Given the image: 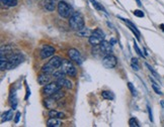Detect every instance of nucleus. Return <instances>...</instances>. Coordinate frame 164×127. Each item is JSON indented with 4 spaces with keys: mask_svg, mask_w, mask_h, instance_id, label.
<instances>
[{
    "mask_svg": "<svg viewBox=\"0 0 164 127\" xmlns=\"http://www.w3.org/2000/svg\"><path fill=\"white\" fill-rule=\"evenodd\" d=\"M69 25L73 30H80L83 27L85 26L84 23V17L81 13L79 12H74L71 16H70V19H69Z\"/></svg>",
    "mask_w": 164,
    "mask_h": 127,
    "instance_id": "obj_1",
    "label": "nucleus"
},
{
    "mask_svg": "<svg viewBox=\"0 0 164 127\" xmlns=\"http://www.w3.org/2000/svg\"><path fill=\"white\" fill-rule=\"evenodd\" d=\"M104 40V34L103 31L100 29H95L94 31H92L91 36H89V43L91 45L97 47Z\"/></svg>",
    "mask_w": 164,
    "mask_h": 127,
    "instance_id": "obj_2",
    "label": "nucleus"
},
{
    "mask_svg": "<svg viewBox=\"0 0 164 127\" xmlns=\"http://www.w3.org/2000/svg\"><path fill=\"white\" fill-rule=\"evenodd\" d=\"M57 9L58 13L60 14L62 17H70L73 14L72 8L65 1H59L57 4Z\"/></svg>",
    "mask_w": 164,
    "mask_h": 127,
    "instance_id": "obj_3",
    "label": "nucleus"
},
{
    "mask_svg": "<svg viewBox=\"0 0 164 127\" xmlns=\"http://www.w3.org/2000/svg\"><path fill=\"white\" fill-rule=\"evenodd\" d=\"M61 69H62L67 75H69V76H71V77H75L76 73H77V72H76L75 66H74L73 64L68 60H63Z\"/></svg>",
    "mask_w": 164,
    "mask_h": 127,
    "instance_id": "obj_4",
    "label": "nucleus"
},
{
    "mask_svg": "<svg viewBox=\"0 0 164 127\" xmlns=\"http://www.w3.org/2000/svg\"><path fill=\"white\" fill-rule=\"evenodd\" d=\"M61 89V86L58 84L57 82L56 83H49L47 84L46 86L43 89V93L47 96H52L53 94H55L56 92H58L59 90Z\"/></svg>",
    "mask_w": 164,
    "mask_h": 127,
    "instance_id": "obj_5",
    "label": "nucleus"
},
{
    "mask_svg": "<svg viewBox=\"0 0 164 127\" xmlns=\"http://www.w3.org/2000/svg\"><path fill=\"white\" fill-rule=\"evenodd\" d=\"M117 64H118V60L111 54L104 56V58L102 59V65L107 69H113L117 66Z\"/></svg>",
    "mask_w": 164,
    "mask_h": 127,
    "instance_id": "obj_6",
    "label": "nucleus"
},
{
    "mask_svg": "<svg viewBox=\"0 0 164 127\" xmlns=\"http://www.w3.org/2000/svg\"><path fill=\"white\" fill-rule=\"evenodd\" d=\"M68 56L69 58H70V60L75 62L78 65H80V64L83 63V57L81 56V54H80V51H78V49H70L68 51Z\"/></svg>",
    "mask_w": 164,
    "mask_h": 127,
    "instance_id": "obj_7",
    "label": "nucleus"
},
{
    "mask_svg": "<svg viewBox=\"0 0 164 127\" xmlns=\"http://www.w3.org/2000/svg\"><path fill=\"white\" fill-rule=\"evenodd\" d=\"M8 65H7V69H12V68L16 67L17 65H19L22 62V57L20 55H11L10 57H8Z\"/></svg>",
    "mask_w": 164,
    "mask_h": 127,
    "instance_id": "obj_8",
    "label": "nucleus"
},
{
    "mask_svg": "<svg viewBox=\"0 0 164 127\" xmlns=\"http://www.w3.org/2000/svg\"><path fill=\"white\" fill-rule=\"evenodd\" d=\"M54 53H55V49L51 45H45L44 47L41 51V58L43 60L48 58H51V57L54 56Z\"/></svg>",
    "mask_w": 164,
    "mask_h": 127,
    "instance_id": "obj_9",
    "label": "nucleus"
},
{
    "mask_svg": "<svg viewBox=\"0 0 164 127\" xmlns=\"http://www.w3.org/2000/svg\"><path fill=\"white\" fill-rule=\"evenodd\" d=\"M99 51H100V54L104 55V56L111 54V51H113V49H111V43L109 41L103 40L99 45Z\"/></svg>",
    "mask_w": 164,
    "mask_h": 127,
    "instance_id": "obj_10",
    "label": "nucleus"
},
{
    "mask_svg": "<svg viewBox=\"0 0 164 127\" xmlns=\"http://www.w3.org/2000/svg\"><path fill=\"white\" fill-rule=\"evenodd\" d=\"M62 63H63V59H61L60 57H58V56L52 57V59L49 61V64L54 69H59V68H61Z\"/></svg>",
    "mask_w": 164,
    "mask_h": 127,
    "instance_id": "obj_11",
    "label": "nucleus"
},
{
    "mask_svg": "<svg viewBox=\"0 0 164 127\" xmlns=\"http://www.w3.org/2000/svg\"><path fill=\"white\" fill-rule=\"evenodd\" d=\"M50 81H51V76L50 74H47V73H43L41 75H39L38 77V82L40 85H46V84H49Z\"/></svg>",
    "mask_w": 164,
    "mask_h": 127,
    "instance_id": "obj_12",
    "label": "nucleus"
},
{
    "mask_svg": "<svg viewBox=\"0 0 164 127\" xmlns=\"http://www.w3.org/2000/svg\"><path fill=\"white\" fill-rule=\"evenodd\" d=\"M57 4V0H45L44 6L48 11H54Z\"/></svg>",
    "mask_w": 164,
    "mask_h": 127,
    "instance_id": "obj_13",
    "label": "nucleus"
},
{
    "mask_svg": "<svg viewBox=\"0 0 164 127\" xmlns=\"http://www.w3.org/2000/svg\"><path fill=\"white\" fill-rule=\"evenodd\" d=\"M120 18L123 20V21H125V22H126L127 24L129 25V28L131 29V30L133 31L134 34H136V36H137L138 39H140V31L138 30V28H137V27H136V25H134V24H133V22H131V21H129L128 19H125V18H122V17H120Z\"/></svg>",
    "mask_w": 164,
    "mask_h": 127,
    "instance_id": "obj_14",
    "label": "nucleus"
},
{
    "mask_svg": "<svg viewBox=\"0 0 164 127\" xmlns=\"http://www.w3.org/2000/svg\"><path fill=\"white\" fill-rule=\"evenodd\" d=\"M61 125H62V122L55 117H50L49 120L47 121V126L48 127H59Z\"/></svg>",
    "mask_w": 164,
    "mask_h": 127,
    "instance_id": "obj_15",
    "label": "nucleus"
},
{
    "mask_svg": "<svg viewBox=\"0 0 164 127\" xmlns=\"http://www.w3.org/2000/svg\"><path fill=\"white\" fill-rule=\"evenodd\" d=\"M57 83L60 85L61 87H65V88H67V89H71V88H72V83L70 82L69 80H66L65 78L58 79Z\"/></svg>",
    "mask_w": 164,
    "mask_h": 127,
    "instance_id": "obj_16",
    "label": "nucleus"
},
{
    "mask_svg": "<svg viewBox=\"0 0 164 127\" xmlns=\"http://www.w3.org/2000/svg\"><path fill=\"white\" fill-rule=\"evenodd\" d=\"M91 34H92V31L90 30L89 28H86V27H83L82 29H80V30L77 31V34L79 36H82V38H89V36H91Z\"/></svg>",
    "mask_w": 164,
    "mask_h": 127,
    "instance_id": "obj_17",
    "label": "nucleus"
},
{
    "mask_svg": "<svg viewBox=\"0 0 164 127\" xmlns=\"http://www.w3.org/2000/svg\"><path fill=\"white\" fill-rule=\"evenodd\" d=\"M49 116L50 117H55V118H64L65 114L61 113V112H58L57 110L53 109V110H50L49 111Z\"/></svg>",
    "mask_w": 164,
    "mask_h": 127,
    "instance_id": "obj_18",
    "label": "nucleus"
},
{
    "mask_svg": "<svg viewBox=\"0 0 164 127\" xmlns=\"http://www.w3.org/2000/svg\"><path fill=\"white\" fill-rule=\"evenodd\" d=\"M56 101H57L56 99H54L53 97L49 96V98L45 100V104H46V107H47V108H49V109H51V108H54V105H55Z\"/></svg>",
    "mask_w": 164,
    "mask_h": 127,
    "instance_id": "obj_19",
    "label": "nucleus"
},
{
    "mask_svg": "<svg viewBox=\"0 0 164 127\" xmlns=\"http://www.w3.org/2000/svg\"><path fill=\"white\" fill-rule=\"evenodd\" d=\"M11 118H12V111H11V110H8V111H6L5 113L2 114V116H1V122L8 121V120H10Z\"/></svg>",
    "mask_w": 164,
    "mask_h": 127,
    "instance_id": "obj_20",
    "label": "nucleus"
},
{
    "mask_svg": "<svg viewBox=\"0 0 164 127\" xmlns=\"http://www.w3.org/2000/svg\"><path fill=\"white\" fill-rule=\"evenodd\" d=\"M56 69H54L53 67H52L51 65H50L49 63L48 64H46V65L44 66V67L42 68V72L43 73H47V74H52L54 73V71H55Z\"/></svg>",
    "mask_w": 164,
    "mask_h": 127,
    "instance_id": "obj_21",
    "label": "nucleus"
},
{
    "mask_svg": "<svg viewBox=\"0 0 164 127\" xmlns=\"http://www.w3.org/2000/svg\"><path fill=\"white\" fill-rule=\"evenodd\" d=\"M101 96H102V98L107 99V100H113V98H115L113 94L111 93V91H102Z\"/></svg>",
    "mask_w": 164,
    "mask_h": 127,
    "instance_id": "obj_22",
    "label": "nucleus"
},
{
    "mask_svg": "<svg viewBox=\"0 0 164 127\" xmlns=\"http://www.w3.org/2000/svg\"><path fill=\"white\" fill-rule=\"evenodd\" d=\"M65 75H66V73H65L64 71H63L62 69L59 70V71H56L53 73V76L54 78H56L58 80V79H61V78H65Z\"/></svg>",
    "mask_w": 164,
    "mask_h": 127,
    "instance_id": "obj_23",
    "label": "nucleus"
},
{
    "mask_svg": "<svg viewBox=\"0 0 164 127\" xmlns=\"http://www.w3.org/2000/svg\"><path fill=\"white\" fill-rule=\"evenodd\" d=\"M2 3L6 6L9 7H12V6H15L17 4V0H1Z\"/></svg>",
    "mask_w": 164,
    "mask_h": 127,
    "instance_id": "obj_24",
    "label": "nucleus"
},
{
    "mask_svg": "<svg viewBox=\"0 0 164 127\" xmlns=\"http://www.w3.org/2000/svg\"><path fill=\"white\" fill-rule=\"evenodd\" d=\"M131 66L135 71H139V64H138V59L137 58H133L131 62Z\"/></svg>",
    "mask_w": 164,
    "mask_h": 127,
    "instance_id": "obj_25",
    "label": "nucleus"
},
{
    "mask_svg": "<svg viewBox=\"0 0 164 127\" xmlns=\"http://www.w3.org/2000/svg\"><path fill=\"white\" fill-rule=\"evenodd\" d=\"M90 1H91V3H92V5H93V6L95 7V8L97 9V10H101V11L107 12V11H105V9H104L103 7H102L101 5L99 4V3H98V2H96L95 0H90Z\"/></svg>",
    "mask_w": 164,
    "mask_h": 127,
    "instance_id": "obj_26",
    "label": "nucleus"
},
{
    "mask_svg": "<svg viewBox=\"0 0 164 127\" xmlns=\"http://www.w3.org/2000/svg\"><path fill=\"white\" fill-rule=\"evenodd\" d=\"M63 96H64V93H63V92H61L60 90H59V91L56 92L55 94H53V95H52L51 97H53V98L56 99V100H59V99L62 98Z\"/></svg>",
    "mask_w": 164,
    "mask_h": 127,
    "instance_id": "obj_27",
    "label": "nucleus"
},
{
    "mask_svg": "<svg viewBox=\"0 0 164 127\" xmlns=\"http://www.w3.org/2000/svg\"><path fill=\"white\" fill-rule=\"evenodd\" d=\"M129 125L131 127H139V124H138L137 120L135 118H131L129 120Z\"/></svg>",
    "mask_w": 164,
    "mask_h": 127,
    "instance_id": "obj_28",
    "label": "nucleus"
},
{
    "mask_svg": "<svg viewBox=\"0 0 164 127\" xmlns=\"http://www.w3.org/2000/svg\"><path fill=\"white\" fill-rule=\"evenodd\" d=\"M134 15L137 16V17H144L145 14H144V12H143L142 10H139V9H137V10H135V11H134Z\"/></svg>",
    "mask_w": 164,
    "mask_h": 127,
    "instance_id": "obj_29",
    "label": "nucleus"
},
{
    "mask_svg": "<svg viewBox=\"0 0 164 127\" xmlns=\"http://www.w3.org/2000/svg\"><path fill=\"white\" fill-rule=\"evenodd\" d=\"M134 47H135L136 51H137V54L139 55L140 57H144V56H143V54H142V51H141V49H140L139 47H138L137 42H135V43H134Z\"/></svg>",
    "mask_w": 164,
    "mask_h": 127,
    "instance_id": "obj_30",
    "label": "nucleus"
},
{
    "mask_svg": "<svg viewBox=\"0 0 164 127\" xmlns=\"http://www.w3.org/2000/svg\"><path fill=\"white\" fill-rule=\"evenodd\" d=\"M128 86H129V89L131 90L132 95H133V96H136V90H135V88H134L133 85H132V83H128Z\"/></svg>",
    "mask_w": 164,
    "mask_h": 127,
    "instance_id": "obj_31",
    "label": "nucleus"
},
{
    "mask_svg": "<svg viewBox=\"0 0 164 127\" xmlns=\"http://www.w3.org/2000/svg\"><path fill=\"white\" fill-rule=\"evenodd\" d=\"M146 67H148V69H149V70H150V71H151V73L153 74V75H154V76H155V77H156V78H157V79H158V78H159V76H158V74H157V73H156V72H155V71H154V70H153V69H152V68H151V67H150V66H149V65H148V64H146Z\"/></svg>",
    "mask_w": 164,
    "mask_h": 127,
    "instance_id": "obj_32",
    "label": "nucleus"
},
{
    "mask_svg": "<svg viewBox=\"0 0 164 127\" xmlns=\"http://www.w3.org/2000/svg\"><path fill=\"white\" fill-rule=\"evenodd\" d=\"M20 115H21V114H20V112H17V113H16V115H15V119H14V122H15V123H18V122H19Z\"/></svg>",
    "mask_w": 164,
    "mask_h": 127,
    "instance_id": "obj_33",
    "label": "nucleus"
},
{
    "mask_svg": "<svg viewBox=\"0 0 164 127\" xmlns=\"http://www.w3.org/2000/svg\"><path fill=\"white\" fill-rule=\"evenodd\" d=\"M148 111H149V118L151 121H153V116H152V111H151V108L148 107Z\"/></svg>",
    "mask_w": 164,
    "mask_h": 127,
    "instance_id": "obj_34",
    "label": "nucleus"
},
{
    "mask_svg": "<svg viewBox=\"0 0 164 127\" xmlns=\"http://www.w3.org/2000/svg\"><path fill=\"white\" fill-rule=\"evenodd\" d=\"M153 89L155 90V92H156V93H157V94H159V95H160V94H161V92H160V90L158 89L157 87H156L155 85H153Z\"/></svg>",
    "mask_w": 164,
    "mask_h": 127,
    "instance_id": "obj_35",
    "label": "nucleus"
},
{
    "mask_svg": "<svg viewBox=\"0 0 164 127\" xmlns=\"http://www.w3.org/2000/svg\"><path fill=\"white\" fill-rule=\"evenodd\" d=\"M111 43V45H115V42H117V40L115 39V38H111V41H109Z\"/></svg>",
    "mask_w": 164,
    "mask_h": 127,
    "instance_id": "obj_36",
    "label": "nucleus"
},
{
    "mask_svg": "<svg viewBox=\"0 0 164 127\" xmlns=\"http://www.w3.org/2000/svg\"><path fill=\"white\" fill-rule=\"evenodd\" d=\"M136 1L138 2V5H139V6H141V5H142V3H141V1H140V0H136Z\"/></svg>",
    "mask_w": 164,
    "mask_h": 127,
    "instance_id": "obj_37",
    "label": "nucleus"
},
{
    "mask_svg": "<svg viewBox=\"0 0 164 127\" xmlns=\"http://www.w3.org/2000/svg\"><path fill=\"white\" fill-rule=\"evenodd\" d=\"M160 28L163 30V32H164V24H160Z\"/></svg>",
    "mask_w": 164,
    "mask_h": 127,
    "instance_id": "obj_38",
    "label": "nucleus"
}]
</instances>
